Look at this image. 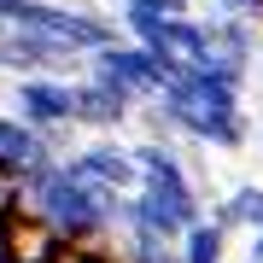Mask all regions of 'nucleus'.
Returning <instances> with one entry per match:
<instances>
[{
    "mask_svg": "<svg viewBox=\"0 0 263 263\" xmlns=\"http://www.w3.org/2000/svg\"><path fill=\"white\" fill-rule=\"evenodd\" d=\"M211 53L216 59H228V65H240V70H252V59H257V18H240V12H211Z\"/></svg>",
    "mask_w": 263,
    "mask_h": 263,
    "instance_id": "obj_7",
    "label": "nucleus"
},
{
    "mask_svg": "<svg viewBox=\"0 0 263 263\" xmlns=\"http://www.w3.org/2000/svg\"><path fill=\"white\" fill-rule=\"evenodd\" d=\"M41 29L65 35L70 47H82V53H94V47H105V41H117V24L105 18V12H88V6H47V24H41Z\"/></svg>",
    "mask_w": 263,
    "mask_h": 263,
    "instance_id": "obj_6",
    "label": "nucleus"
},
{
    "mask_svg": "<svg viewBox=\"0 0 263 263\" xmlns=\"http://www.w3.org/2000/svg\"><path fill=\"white\" fill-rule=\"evenodd\" d=\"M123 6V0H117ZM135 6H152V12H170V18H176V12H193V0H135Z\"/></svg>",
    "mask_w": 263,
    "mask_h": 263,
    "instance_id": "obj_15",
    "label": "nucleus"
},
{
    "mask_svg": "<svg viewBox=\"0 0 263 263\" xmlns=\"http://www.w3.org/2000/svg\"><path fill=\"white\" fill-rule=\"evenodd\" d=\"M70 164H76V176H88L94 187H117V193H135V187H141L135 146H117V141H105V135H94L88 146H76Z\"/></svg>",
    "mask_w": 263,
    "mask_h": 263,
    "instance_id": "obj_4",
    "label": "nucleus"
},
{
    "mask_svg": "<svg viewBox=\"0 0 263 263\" xmlns=\"http://www.w3.org/2000/svg\"><path fill=\"white\" fill-rule=\"evenodd\" d=\"M181 257H187V263H222V257H228V228L216 222V216L187 222V234H181Z\"/></svg>",
    "mask_w": 263,
    "mask_h": 263,
    "instance_id": "obj_11",
    "label": "nucleus"
},
{
    "mask_svg": "<svg viewBox=\"0 0 263 263\" xmlns=\"http://www.w3.org/2000/svg\"><path fill=\"white\" fill-rule=\"evenodd\" d=\"M18 211H24V176L0 164V222H6V216H18Z\"/></svg>",
    "mask_w": 263,
    "mask_h": 263,
    "instance_id": "obj_13",
    "label": "nucleus"
},
{
    "mask_svg": "<svg viewBox=\"0 0 263 263\" xmlns=\"http://www.w3.org/2000/svg\"><path fill=\"white\" fill-rule=\"evenodd\" d=\"M211 216L228 228V234H240V228L252 234V228H263V187H257V181H240L228 199H216V205H211Z\"/></svg>",
    "mask_w": 263,
    "mask_h": 263,
    "instance_id": "obj_10",
    "label": "nucleus"
},
{
    "mask_svg": "<svg viewBox=\"0 0 263 263\" xmlns=\"http://www.w3.org/2000/svg\"><path fill=\"white\" fill-rule=\"evenodd\" d=\"M88 70H94V76H111V82H123V88H135L141 100H152V94L170 82L164 65H158V53H152L146 41H135V35L94 47V53H88Z\"/></svg>",
    "mask_w": 263,
    "mask_h": 263,
    "instance_id": "obj_2",
    "label": "nucleus"
},
{
    "mask_svg": "<svg viewBox=\"0 0 263 263\" xmlns=\"http://www.w3.org/2000/svg\"><path fill=\"white\" fill-rule=\"evenodd\" d=\"M47 152H53V146H47V135H41L29 117L0 111V164H6V170H18V176H24V170L35 164V158H47Z\"/></svg>",
    "mask_w": 263,
    "mask_h": 263,
    "instance_id": "obj_8",
    "label": "nucleus"
},
{
    "mask_svg": "<svg viewBox=\"0 0 263 263\" xmlns=\"http://www.w3.org/2000/svg\"><path fill=\"white\" fill-rule=\"evenodd\" d=\"M12 111L29 117L35 129H59V123H76V76L59 70H35L12 82Z\"/></svg>",
    "mask_w": 263,
    "mask_h": 263,
    "instance_id": "obj_1",
    "label": "nucleus"
},
{
    "mask_svg": "<svg viewBox=\"0 0 263 263\" xmlns=\"http://www.w3.org/2000/svg\"><path fill=\"white\" fill-rule=\"evenodd\" d=\"M246 263H263V228H252V240H246Z\"/></svg>",
    "mask_w": 263,
    "mask_h": 263,
    "instance_id": "obj_16",
    "label": "nucleus"
},
{
    "mask_svg": "<svg viewBox=\"0 0 263 263\" xmlns=\"http://www.w3.org/2000/svg\"><path fill=\"white\" fill-rule=\"evenodd\" d=\"M141 105V94L135 88H123L111 82V76H76V129H88V135H111L129 123V111Z\"/></svg>",
    "mask_w": 263,
    "mask_h": 263,
    "instance_id": "obj_3",
    "label": "nucleus"
},
{
    "mask_svg": "<svg viewBox=\"0 0 263 263\" xmlns=\"http://www.w3.org/2000/svg\"><path fill=\"white\" fill-rule=\"evenodd\" d=\"M117 263H187V257H181V240L129 222V228H117Z\"/></svg>",
    "mask_w": 263,
    "mask_h": 263,
    "instance_id": "obj_9",
    "label": "nucleus"
},
{
    "mask_svg": "<svg viewBox=\"0 0 263 263\" xmlns=\"http://www.w3.org/2000/svg\"><path fill=\"white\" fill-rule=\"evenodd\" d=\"M211 12H240V18H263V0H211Z\"/></svg>",
    "mask_w": 263,
    "mask_h": 263,
    "instance_id": "obj_14",
    "label": "nucleus"
},
{
    "mask_svg": "<svg viewBox=\"0 0 263 263\" xmlns=\"http://www.w3.org/2000/svg\"><path fill=\"white\" fill-rule=\"evenodd\" d=\"M123 29H129L135 41H146V47H164V29H170V12H152V6H135V0H123Z\"/></svg>",
    "mask_w": 263,
    "mask_h": 263,
    "instance_id": "obj_12",
    "label": "nucleus"
},
{
    "mask_svg": "<svg viewBox=\"0 0 263 263\" xmlns=\"http://www.w3.org/2000/svg\"><path fill=\"white\" fill-rule=\"evenodd\" d=\"M0 240H6V257L12 263H53L59 252H65V234H59L41 211L6 216V222H0Z\"/></svg>",
    "mask_w": 263,
    "mask_h": 263,
    "instance_id": "obj_5",
    "label": "nucleus"
}]
</instances>
